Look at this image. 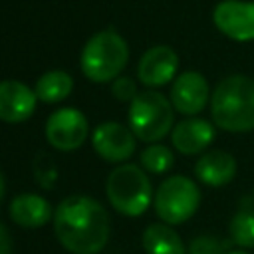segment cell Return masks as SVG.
Returning <instances> with one entry per match:
<instances>
[{"instance_id": "obj_1", "label": "cell", "mask_w": 254, "mask_h": 254, "mask_svg": "<svg viewBox=\"0 0 254 254\" xmlns=\"http://www.w3.org/2000/svg\"><path fill=\"white\" fill-rule=\"evenodd\" d=\"M109 214L101 202L85 194L64 198L54 212V232L71 254H97L109 240Z\"/></svg>"}, {"instance_id": "obj_2", "label": "cell", "mask_w": 254, "mask_h": 254, "mask_svg": "<svg viewBox=\"0 0 254 254\" xmlns=\"http://www.w3.org/2000/svg\"><path fill=\"white\" fill-rule=\"evenodd\" d=\"M210 115L214 125L230 133L254 129V79L248 75H228L210 95Z\"/></svg>"}, {"instance_id": "obj_3", "label": "cell", "mask_w": 254, "mask_h": 254, "mask_svg": "<svg viewBox=\"0 0 254 254\" xmlns=\"http://www.w3.org/2000/svg\"><path fill=\"white\" fill-rule=\"evenodd\" d=\"M129 60L127 42L115 30H103L93 34L83 46L79 64L87 79L95 83H107L125 69Z\"/></svg>"}, {"instance_id": "obj_4", "label": "cell", "mask_w": 254, "mask_h": 254, "mask_svg": "<svg viewBox=\"0 0 254 254\" xmlns=\"http://www.w3.org/2000/svg\"><path fill=\"white\" fill-rule=\"evenodd\" d=\"M105 194L117 212L125 216H139L151 204L153 187L141 167L125 163L109 173L105 181Z\"/></svg>"}, {"instance_id": "obj_5", "label": "cell", "mask_w": 254, "mask_h": 254, "mask_svg": "<svg viewBox=\"0 0 254 254\" xmlns=\"http://www.w3.org/2000/svg\"><path fill=\"white\" fill-rule=\"evenodd\" d=\"M173 103L159 91L147 89L135 95L129 105V129L145 143L161 141L175 121Z\"/></svg>"}, {"instance_id": "obj_6", "label": "cell", "mask_w": 254, "mask_h": 254, "mask_svg": "<svg viewBox=\"0 0 254 254\" xmlns=\"http://www.w3.org/2000/svg\"><path fill=\"white\" fill-rule=\"evenodd\" d=\"M200 204V190L189 177L173 175L167 177L153 196V206L157 216L165 224L187 222Z\"/></svg>"}, {"instance_id": "obj_7", "label": "cell", "mask_w": 254, "mask_h": 254, "mask_svg": "<svg viewBox=\"0 0 254 254\" xmlns=\"http://www.w3.org/2000/svg\"><path fill=\"white\" fill-rule=\"evenodd\" d=\"M87 119L75 107L56 109L46 121V139L58 151L79 149L87 137Z\"/></svg>"}, {"instance_id": "obj_8", "label": "cell", "mask_w": 254, "mask_h": 254, "mask_svg": "<svg viewBox=\"0 0 254 254\" xmlns=\"http://www.w3.org/2000/svg\"><path fill=\"white\" fill-rule=\"evenodd\" d=\"M214 26L234 42H254V2L222 0L212 12Z\"/></svg>"}, {"instance_id": "obj_9", "label": "cell", "mask_w": 254, "mask_h": 254, "mask_svg": "<svg viewBox=\"0 0 254 254\" xmlns=\"http://www.w3.org/2000/svg\"><path fill=\"white\" fill-rule=\"evenodd\" d=\"M93 151L107 163H123L135 151V135L117 121H105L91 135Z\"/></svg>"}, {"instance_id": "obj_10", "label": "cell", "mask_w": 254, "mask_h": 254, "mask_svg": "<svg viewBox=\"0 0 254 254\" xmlns=\"http://www.w3.org/2000/svg\"><path fill=\"white\" fill-rule=\"evenodd\" d=\"M210 97L208 81L198 71H183L171 87V103L183 115L200 113Z\"/></svg>"}, {"instance_id": "obj_11", "label": "cell", "mask_w": 254, "mask_h": 254, "mask_svg": "<svg viewBox=\"0 0 254 254\" xmlns=\"http://www.w3.org/2000/svg\"><path fill=\"white\" fill-rule=\"evenodd\" d=\"M179 67V56L169 46H153L149 48L137 65V77L147 87H161L169 83Z\"/></svg>"}, {"instance_id": "obj_12", "label": "cell", "mask_w": 254, "mask_h": 254, "mask_svg": "<svg viewBox=\"0 0 254 254\" xmlns=\"http://www.w3.org/2000/svg\"><path fill=\"white\" fill-rule=\"evenodd\" d=\"M36 91L16 79L0 81V119L6 123H22L36 109Z\"/></svg>"}, {"instance_id": "obj_13", "label": "cell", "mask_w": 254, "mask_h": 254, "mask_svg": "<svg viewBox=\"0 0 254 254\" xmlns=\"http://www.w3.org/2000/svg\"><path fill=\"white\" fill-rule=\"evenodd\" d=\"M214 139V125L200 117H190L173 127L171 141L183 155L202 153Z\"/></svg>"}, {"instance_id": "obj_14", "label": "cell", "mask_w": 254, "mask_h": 254, "mask_svg": "<svg viewBox=\"0 0 254 254\" xmlns=\"http://www.w3.org/2000/svg\"><path fill=\"white\" fill-rule=\"evenodd\" d=\"M194 175L200 183H204L208 187H224L236 175V161L230 153L214 149V151L204 153L196 161Z\"/></svg>"}, {"instance_id": "obj_15", "label": "cell", "mask_w": 254, "mask_h": 254, "mask_svg": "<svg viewBox=\"0 0 254 254\" xmlns=\"http://www.w3.org/2000/svg\"><path fill=\"white\" fill-rule=\"evenodd\" d=\"M50 216H52V204L40 194L24 192L10 202V218L18 226L40 228L50 220Z\"/></svg>"}, {"instance_id": "obj_16", "label": "cell", "mask_w": 254, "mask_h": 254, "mask_svg": "<svg viewBox=\"0 0 254 254\" xmlns=\"http://www.w3.org/2000/svg\"><path fill=\"white\" fill-rule=\"evenodd\" d=\"M143 248L147 254H187L181 236L171 224H149L143 232Z\"/></svg>"}, {"instance_id": "obj_17", "label": "cell", "mask_w": 254, "mask_h": 254, "mask_svg": "<svg viewBox=\"0 0 254 254\" xmlns=\"http://www.w3.org/2000/svg\"><path fill=\"white\" fill-rule=\"evenodd\" d=\"M73 89V79L67 71L62 69H54V71H46L44 75H40V79L36 81V97L44 103H58L64 101Z\"/></svg>"}, {"instance_id": "obj_18", "label": "cell", "mask_w": 254, "mask_h": 254, "mask_svg": "<svg viewBox=\"0 0 254 254\" xmlns=\"http://www.w3.org/2000/svg\"><path fill=\"white\" fill-rule=\"evenodd\" d=\"M230 240L242 248H254V208L242 206L230 220Z\"/></svg>"}, {"instance_id": "obj_19", "label": "cell", "mask_w": 254, "mask_h": 254, "mask_svg": "<svg viewBox=\"0 0 254 254\" xmlns=\"http://www.w3.org/2000/svg\"><path fill=\"white\" fill-rule=\"evenodd\" d=\"M139 161H141V167L153 175H161V173H167L173 163H175V157H173V151L167 147V145H161V143H151L149 147H145L139 155Z\"/></svg>"}, {"instance_id": "obj_20", "label": "cell", "mask_w": 254, "mask_h": 254, "mask_svg": "<svg viewBox=\"0 0 254 254\" xmlns=\"http://www.w3.org/2000/svg\"><path fill=\"white\" fill-rule=\"evenodd\" d=\"M224 242H220L216 236H196L190 244L187 254H226Z\"/></svg>"}, {"instance_id": "obj_21", "label": "cell", "mask_w": 254, "mask_h": 254, "mask_svg": "<svg viewBox=\"0 0 254 254\" xmlns=\"http://www.w3.org/2000/svg\"><path fill=\"white\" fill-rule=\"evenodd\" d=\"M111 93H113L119 101H133L139 91H137V85H135V81H133L131 77L119 75V77H115L113 83H111Z\"/></svg>"}, {"instance_id": "obj_22", "label": "cell", "mask_w": 254, "mask_h": 254, "mask_svg": "<svg viewBox=\"0 0 254 254\" xmlns=\"http://www.w3.org/2000/svg\"><path fill=\"white\" fill-rule=\"evenodd\" d=\"M12 252V240L8 228L0 222V254H10Z\"/></svg>"}, {"instance_id": "obj_23", "label": "cell", "mask_w": 254, "mask_h": 254, "mask_svg": "<svg viewBox=\"0 0 254 254\" xmlns=\"http://www.w3.org/2000/svg\"><path fill=\"white\" fill-rule=\"evenodd\" d=\"M4 189H6V183H4V175H2V171H0V202H2V198H4Z\"/></svg>"}, {"instance_id": "obj_24", "label": "cell", "mask_w": 254, "mask_h": 254, "mask_svg": "<svg viewBox=\"0 0 254 254\" xmlns=\"http://www.w3.org/2000/svg\"><path fill=\"white\" fill-rule=\"evenodd\" d=\"M226 254H246L244 250H230V252H226Z\"/></svg>"}]
</instances>
